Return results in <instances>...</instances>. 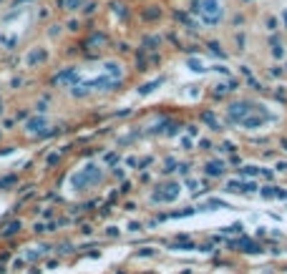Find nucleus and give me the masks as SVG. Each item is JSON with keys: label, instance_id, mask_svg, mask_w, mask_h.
<instances>
[{"label": "nucleus", "instance_id": "f257e3e1", "mask_svg": "<svg viewBox=\"0 0 287 274\" xmlns=\"http://www.w3.org/2000/svg\"><path fill=\"white\" fill-rule=\"evenodd\" d=\"M207 171H209L212 176H217V174H222V164H217V161H214V164H209V166H207Z\"/></svg>", "mask_w": 287, "mask_h": 274}]
</instances>
